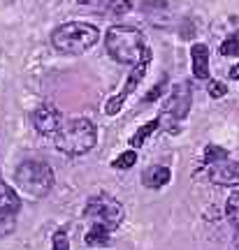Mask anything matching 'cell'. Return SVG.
Instances as JSON below:
<instances>
[{"label": "cell", "mask_w": 239, "mask_h": 250, "mask_svg": "<svg viewBox=\"0 0 239 250\" xmlns=\"http://www.w3.org/2000/svg\"><path fill=\"white\" fill-rule=\"evenodd\" d=\"M105 46H107V51H109V56H112L116 62H123V65L140 62L142 51L146 49L142 33L130 26L109 28L105 35Z\"/></svg>", "instance_id": "cell-1"}, {"label": "cell", "mask_w": 239, "mask_h": 250, "mask_svg": "<svg viewBox=\"0 0 239 250\" xmlns=\"http://www.w3.org/2000/svg\"><path fill=\"white\" fill-rule=\"evenodd\" d=\"M97 144V130L89 118H72L56 132V148L65 155H84Z\"/></svg>", "instance_id": "cell-2"}, {"label": "cell", "mask_w": 239, "mask_h": 250, "mask_svg": "<svg viewBox=\"0 0 239 250\" xmlns=\"http://www.w3.org/2000/svg\"><path fill=\"white\" fill-rule=\"evenodd\" d=\"M100 40V30L84 21H70L53 30L51 42L63 54H84Z\"/></svg>", "instance_id": "cell-3"}, {"label": "cell", "mask_w": 239, "mask_h": 250, "mask_svg": "<svg viewBox=\"0 0 239 250\" xmlns=\"http://www.w3.org/2000/svg\"><path fill=\"white\" fill-rule=\"evenodd\" d=\"M14 181L24 190V195H28L30 199H42L53 188V171L47 162L28 160L17 167Z\"/></svg>", "instance_id": "cell-4"}, {"label": "cell", "mask_w": 239, "mask_h": 250, "mask_svg": "<svg viewBox=\"0 0 239 250\" xmlns=\"http://www.w3.org/2000/svg\"><path fill=\"white\" fill-rule=\"evenodd\" d=\"M191 102H193V93L188 88V83H177L169 98L163 102L160 107V125L167 130V132H177L179 130V123L191 114Z\"/></svg>", "instance_id": "cell-5"}, {"label": "cell", "mask_w": 239, "mask_h": 250, "mask_svg": "<svg viewBox=\"0 0 239 250\" xmlns=\"http://www.w3.org/2000/svg\"><path fill=\"white\" fill-rule=\"evenodd\" d=\"M151 58H153V56H151V49L146 46V49L142 51V58H140V62H135V65H133V70H130V74H128V79H125L123 88L119 90L114 98H112L105 104V114H107V116H116V114L121 111L123 102L130 98V95H133V90L137 88V86H140V81L146 77V70H149V65H151Z\"/></svg>", "instance_id": "cell-6"}, {"label": "cell", "mask_w": 239, "mask_h": 250, "mask_svg": "<svg viewBox=\"0 0 239 250\" xmlns=\"http://www.w3.org/2000/svg\"><path fill=\"white\" fill-rule=\"evenodd\" d=\"M84 218L97 220V223H102L114 229V227H119L123 223V206H121V202H116L114 197L100 192V195L89 199V204L84 208Z\"/></svg>", "instance_id": "cell-7"}, {"label": "cell", "mask_w": 239, "mask_h": 250, "mask_svg": "<svg viewBox=\"0 0 239 250\" xmlns=\"http://www.w3.org/2000/svg\"><path fill=\"white\" fill-rule=\"evenodd\" d=\"M33 127H35L40 134H56L61 130V111L45 102V104H40V107L33 111Z\"/></svg>", "instance_id": "cell-8"}, {"label": "cell", "mask_w": 239, "mask_h": 250, "mask_svg": "<svg viewBox=\"0 0 239 250\" xmlns=\"http://www.w3.org/2000/svg\"><path fill=\"white\" fill-rule=\"evenodd\" d=\"M204 174L216 186H239V162H214L204 167Z\"/></svg>", "instance_id": "cell-9"}, {"label": "cell", "mask_w": 239, "mask_h": 250, "mask_svg": "<svg viewBox=\"0 0 239 250\" xmlns=\"http://www.w3.org/2000/svg\"><path fill=\"white\" fill-rule=\"evenodd\" d=\"M169 181H172V171L167 167H163V165H153V167H146L142 171V183L144 188H153V190H158V188L167 186Z\"/></svg>", "instance_id": "cell-10"}, {"label": "cell", "mask_w": 239, "mask_h": 250, "mask_svg": "<svg viewBox=\"0 0 239 250\" xmlns=\"http://www.w3.org/2000/svg\"><path fill=\"white\" fill-rule=\"evenodd\" d=\"M191 62H193L195 79H209V49L204 44H193L191 49Z\"/></svg>", "instance_id": "cell-11"}, {"label": "cell", "mask_w": 239, "mask_h": 250, "mask_svg": "<svg viewBox=\"0 0 239 250\" xmlns=\"http://www.w3.org/2000/svg\"><path fill=\"white\" fill-rule=\"evenodd\" d=\"M84 241H86V246H91V248H100V246H107V243L112 241V227H107V225H102V223L91 225L89 229H86V236H84Z\"/></svg>", "instance_id": "cell-12"}, {"label": "cell", "mask_w": 239, "mask_h": 250, "mask_svg": "<svg viewBox=\"0 0 239 250\" xmlns=\"http://www.w3.org/2000/svg\"><path fill=\"white\" fill-rule=\"evenodd\" d=\"M19 206H21V199L14 192V188L5 183L0 176V213H14Z\"/></svg>", "instance_id": "cell-13"}, {"label": "cell", "mask_w": 239, "mask_h": 250, "mask_svg": "<svg viewBox=\"0 0 239 250\" xmlns=\"http://www.w3.org/2000/svg\"><path fill=\"white\" fill-rule=\"evenodd\" d=\"M158 127H160V121H158V118H153V121H149V123H144L142 127H140V130H137V132L130 137V148H135V151H137L140 146H144V142H146V139H149V137L156 132Z\"/></svg>", "instance_id": "cell-14"}, {"label": "cell", "mask_w": 239, "mask_h": 250, "mask_svg": "<svg viewBox=\"0 0 239 250\" xmlns=\"http://www.w3.org/2000/svg\"><path fill=\"white\" fill-rule=\"evenodd\" d=\"M225 215H228V220L230 225L235 227V234H239V192L228 199V206H225Z\"/></svg>", "instance_id": "cell-15"}, {"label": "cell", "mask_w": 239, "mask_h": 250, "mask_svg": "<svg viewBox=\"0 0 239 250\" xmlns=\"http://www.w3.org/2000/svg\"><path fill=\"white\" fill-rule=\"evenodd\" d=\"M223 160H228V151H225L223 146L209 144V146L204 148V162H207V165H214V162H223Z\"/></svg>", "instance_id": "cell-16"}, {"label": "cell", "mask_w": 239, "mask_h": 250, "mask_svg": "<svg viewBox=\"0 0 239 250\" xmlns=\"http://www.w3.org/2000/svg\"><path fill=\"white\" fill-rule=\"evenodd\" d=\"M221 54L223 56H239V30L230 33L228 40L221 44Z\"/></svg>", "instance_id": "cell-17"}, {"label": "cell", "mask_w": 239, "mask_h": 250, "mask_svg": "<svg viewBox=\"0 0 239 250\" xmlns=\"http://www.w3.org/2000/svg\"><path fill=\"white\" fill-rule=\"evenodd\" d=\"M135 162H137V151H135V148H130V151L121 153V155L116 158V160H114V167H116V169H130Z\"/></svg>", "instance_id": "cell-18"}, {"label": "cell", "mask_w": 239, "mask_h": 250, "mask_svg": "<svg viewBox=\"0 0 239 250\" xmlns=\"http://www.w3.org/2000/svg\"><path fill=\"white\" fill-rule=\"evenodd\" d=\"M130 0H112L109 5H107V14H116V17H121V14H128L130 12Z\"/></svg>", "instance_id": "cell-19"}, {"label": "cell", "mask_w": 239, "mask_h": 250, "mask_svg": "<svg viewBox=\"0 0 239 250\" xmlns=\"http://www.w3.org/2000/svg\"><path fill=\"white\" fill-rule=\"evenodd\" d=\"M207 90H209V95L216 100H221L228 95V86L223 83V81H216V79H209V83H207Z\"/></svg>", "instance_id": "cell-20"}, {"label": "cell", "mask_w": 239, "mask_h": 250, "mask_svg": "<svg viewBox=\"0 0 239 250\" xmlns=\"http://www.w3.org/2000/svg\"><path fill=\"white\" fill-rule=\"evenodd\" d=\"M51 250H70V241H68V232L58 229L53 234V248Z\"/></svg>", "instance_id": "cell-21"}, {"label": "cell", "mask_w": 239, "mask_h": 250, "mask_svg": "<svg viewBox=\"0 0 239 250\" xmlns=\"http://www.w3.org/2000/svg\"><path fill=\"white\" fill-rule=\"evenodd\" d=\"M163 88H165V81H160V83H158V86H156L153 90H151V93H146L142 102H151V100H158V98H160V93H163Z\"/></svg>", "instance_id": "cell-22"}, {"label": "cell", "mask_w": 239, "mask_h": 250, "mask_svg": "<svg viewBox=\"0 0 239 250\" xmlns=\"http://www.w3.org/2000/svg\"><path fill=\"white\" fill-rule=\"evenodd\" d=\"M230 79H239V65H235L230 70Z\"/></svg>", "instance_id": "cell-23"}, {"label": "cell", "mask_w": 239, "mask_h": 250, "mask_svg": "<svg viewBox=\"0 0 239 250\" xmlns=\"http://www.w3.org/2000/svg\"><path fill=\"white\" fill-rule=\"evenodd\" d=\"M235 246H237V250H239V234H235Z\"/></svg>", "instance_id": "cell-24"}, {"label": "cell", "mask_w": 239, "mask_h": 250, "mask_svg": "<svg viewBox=\"0 0 239 250\" xmlns=\"http://www.w3.org/2000/svg\"><path fill=\"white\" fill-rule=\"evenodd\" d=\"M79 2H81V5H84V2H91V0H79Z\"/></svg>", "instance_id": "cell-25"}]
</instances>
